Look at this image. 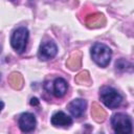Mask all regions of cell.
<instances>
[{
	"label": "cell",
	"mask_w": 134,
	"mask_h": 134,
	"mask_svg": "<svg viewBox=\"0 0 134 134\" xmlns=\"http://www.w3.org/2000/svg\"><path fill=\"white\" fill-rule=\"evenodd\" d=\"M99 97H100V100L105 104V106H107L108 108H111V109L119 107L122 103L121 94L114 88L108 87V86H104L100 88Z\"/></svg>",
	"instance_id": "6da1fadb"
},
{
	"label": "cell",
	"mask_w": 134,
	"mask_h": 134,
	"mask_svg": "<svg viewBox=\"0 0 134 134\" xmlns=\"http://www.w3.org/2000/svg\"><path fill=\"white\" fill-rule=\"evenodd\" d=\"M111 55V49L103 43H95L91 48L92 60L100 67H106L110 63Z\"/></svg>",
	"instance_id": "7a4b0ae2"
},
{
	"label": "cell",
	"mask_w": 134,
	"mask_h": 134,
	"mask_svg": "<svg viewBox=\"0 0 134 134\" xmlns=\"http://www.w3.org/2000/svg\"><path fill=\"white\" fill-rule=\"evenodd\" d=\"M111 125L115 133L130 134L132 133V120L131 117L124 113H116L111 118Z\"/></svg>",
	"instance_id": "3957f363"
},
{
	"label": "cell",
	"mask_w": 134,
	"mask_h": 134,
	"mask_svg": "<svg viewBox=\"0 0 134 134\" xmlns=\"http://www.w3.org/2000/svg\"><path fill=\"white\" fill-rule=\"evenodd\" d=\"M27 40H28V30H27V28L19 27L13 32L12 38H10V44H12L13 48L18 53H22V52H24V50L26 48Z\"/></svg>",
	"instance_id": "277c9868"
},
{
	"label": "cell",
	"mask_w": 134,
	"mask_h": 134,
	"mask_svg": "<svg viewBox=\"0 0 134 134\" xmlns=\"http://www.w3.org/2000/svg\"><path fill=\"white\" fill-rule=\"evenodd\" d=\"M58 52V47L57 45L54 44V42L52 41H46L44 43L41 44L40 46V49H39V58L43 61H47V60H50L52 58L55 57Z\"/></svg>",
	"instance_id": "5b68a950"
},
{
	"label": "cell",
	"mask_w": 134,
	"mask_h": 134,
	"mask_svg": "<svg viewBox=\"0 0 134 134\" xmlns=\"http://www.w3.org/2000/svg\"><path fill=\"white\" fill-rule=\"evenodd\" d=\"M37 120L34 114L25 112L22 113L19 117V127L23 132H31L35 130Z\"/></svg>",
	"instance_id": "8992f818"
},
{
	"label": "cell",
	"mask_w": 134,
	"mask_h": 134,
	"mask_svg": "<svg viewBox=\"0 0 134 134\" xmlns=\"http://www.w3.org/2000/svg\"><path fill=\"white\" fill-rule=\"evenodd\" d=\"M86 107H87V103H86V100H84L82 98H75V99L71 100L67 106L71 115L74 117H77V118L84 114Z\"/></svg>",
	"instance_id": "52a82bcc"
},
{
	"label": "cell",
	"mask_w": 134,
	"mask_h": 134,
	"mask_svg": "<svg viewBox=\"0 0 134 134\" xmlns=\"http://www.w3.org/2000/svg\"><path fill=\"white\" fill-rule=\"evenodd\" d=\"M85 23H86V25L88 27L97 28V27H100V26L105 25L106 19H105L103 14H100V13H93V14L88 15L85 18Z\"/></svg>",
	"instance_id": "ba28073f"
},
{
	"label": "cell",
	"mask_w": 134,
	"mask_h": 134,
	"mask_svg": "<svg viewBox=\"0 0 134 134\" xmlns=\"http://www.w3.org/2000/svg\"><path fill=\"white\" fill-rule=\"evenodd\" d=\"M67 90H68V84L64 79L58 77L54 80V82L52 84V90H51V92L54 94V96L62 97L66 94Z\"/></svg>",
	"instance_id": "9c48e42d"
},
{
	"label": "cell",
	"mask_w": 134,
	"mask_h": 134,
	"mask_svg": "<svg viewBox=\"0 0 134 134\" xmlns=\"http://www.w3.org/2000/svg\"><path fill=\"white\" fill-rule=\"evenodd\" d=\"M51 124L53 126H57V127H59V126L60 127H66V126H70L72 124V119H71V117H69L64 112L59 111L52 115Z\"/></svg>",
	"instance_id": "30bf717a"
},
{
	"label": "cell",
	"mask_w": 134,
	"mask_h": 134,
	"mask_svg": "<svg viewBox=\"0 0 134 134\" xmlns=\"http://www.w3.org/2000/svg\"><path fill=\"white\" fill-rule=\"evenodd\" d=\"M81 65H82V54L80 51L72 52L66 61V66L72 71L77 70L81 67Z\"/></svg>",
	"instance_id": "8fae6325"
},
{
	"label": "cell",
	"mask_w": 134,
	"mask_h": 134,
	"mask_svg": "<svg viewBox=\"0 0 134 134\" xmlns=\"http://www.w3.org/2000/svg\"><path fill=\"white\" fill-rule=\"evenodd\" d=\"M91 115H92L93 119L95 121H97V122L104 121L105 118H106V112H105V110L97 103L92 104V107H91Z\"/></svg>",
	"instance_id": "7c38bea8"
},
{
	"label": "cell",
	"mask_w": 134,
	"mask_h": 134,
	"mask_svg": "<svg viewBox=\"0 0 134 134\" xmlns=\"http://www.w3.org/2000/svg\"><path fill=\"white\" fill-rule=\"evenodd\" d=\"M8 83L14 89H21L23 87V77L20 73L18 72H13L8 76Z\"/></svg>",
	"instance_id": "4fadbf2b"
},
{
	"label": "cell",
	"mask_w": 134,
	"mask_h": 134,
	"mask_svg": "<svg viewBox=\"0 0 134 134\" xmlns=\"http://www.w3.org/2000/svg\"><path fill=\"white\" fill-rule=\"evenodd\" d=\"M75 82L80 85H90L91 84V77L88 71H82L75 76Z\"/></svg>",
	"instance_id": "5bb4252c"
},
{
	"label": "cell",
	"mask_w": 134,
	"mask_h": 134,
	"mask_svg": "<svg viewBox=\"0 0 134 134\" xmlns=\"http://www.w3.org/2000/svg\"><path fill=\"white\" fill-rule=\"evenodd\" d=\"M40 104V102H39V99L37 98V97H32L31 99H30V105L31 106H38Z\"/></svg>",
	"instance_id": "9a60e30c"
},
{
	"label": "cell",
	"mask_w": 134,
	"mask_h": 134,
	"mask_svg": "<svg viewBox=\"0 0 134 134\" xmlns=\"http://www.w3.org/2000/svg\"><path fill=\"white\" fill-rule=\"evenodd\" d=\"M3 106H4V104H3V103L0 100V112H1V110L3 109Z\"/></svg>",
	"instance_id": "2e32d148"
},
{
	"label": "cell",
	"mask_w": 134,
	"mask_h": 134,
	"mask_svg": "<svg viewBox=\"0 0 134 134\" xmlns=\"http://www.w3.org/2000/svg\"><path fill=\"white\" fill-rule=\"evenodd\" d=\"M13 1H15V0H13Z\"/></svg>",
	"instance_id": "e0dca14e"
}]
</instances>
